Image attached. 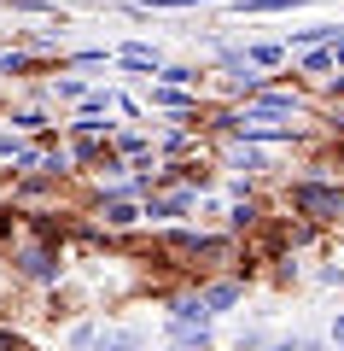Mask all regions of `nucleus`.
Segmentation results:
<instances>
[{
  "label": "nucleus",
  "instance_id": "obj_10",
  "mask_svg": "<svg viewBox=\"0 0 344 351\" xmlns=\"http://www.w3.org/2000/svg\"><path fill=\"white\" fill-rule=\"evenodd\" d=\"M94 351H146V328H99Z\"/></svg>",
  "mask_w": 344,
  "mask_h": 351
},
{
  "label": "nucleus",
  "instance_id": "obj_9",
  "mask_svg": "<svg viewBox=\"0 0 344 351\" xmlns=\"http://www.w3.org/2000/svg\"><path fill=\"white\" fill-rule=\"evenodd\" d=\"M111 59H117V64H129V71H152V76L163 71V53H158V47H146V41H129V47H117Z\"/></svg>",
  "mask_w": 344,
  "mask_h": 351
},
{
  "label": "nucleus",
  "instance_id": "obj_12",
  "mask_svg": "<svg viewBox=\"0 0 344 351\" xmlns=\"http://www.w3.org/2000/svg\"><path fill=\"white\" fill-rule=\"evenodd\" d=\"M257 223H263V205L257 199H239L234 211H228V234H251Z\"/></svg>",
  "mask_w": 344,
  "mask_h": 351
},
{
  "label": "nucleus",
  "instance_id": "obj_23",
  "mask_svg": "<svg viewBox=\"0 0 344 351\" xmlns=\"http://www.w3.org/2000/svg\"><path fill=\"white\" fill-rule=\"evenodd\" d=\"M0 351H24V339H18V334H12L6 322H0Z\"/></svg>",
  "mask_w": 344,
  "mask_h": 351
},
{
  "label": "nucleus",
  "instance_id": "obj_15",
  "mask_svg": "<svg viewBox=\"0 0 344 351\" xmlns=\"http://www.w3.org/2000/svg\"><path fill=\"white\" fill-rule=\"evenodd\" d=\"M297 6H309V0H239V12H246V18H263V12H297Z\"/></svg>",
  "mask_w": 344,
  "mask_h": 351
},
{
  "label": "nucleus",
  "instance_id": "obj_28",
  "mask_svg": "<svg viewBox=\"0 0 344 351\" xmlns=\"http://www.w3.org/2000/svg\"><path fill=\"white\" fill-rule=\"evenodd\" d=\"M204 351H210V346H204Z\"/></svg>",
  "mask_w": 344,
  "mask_h": 351
},
{
  "label": "nucleus",
  "instance_id": "obj_13",
  "mask_svg": "<svg viewBox=\"0 0 344 351\" xmlns=\"http://www.w3.org/2000/svg\"><path fill=\"white\" fill-rule=\"evenodd\" d=\"M158 76H163V88H187V94L204 82V71H198V64H163Z\"/></svg>",
  "mask_w": 344,
  "mask_h": 351
},
{
  "label": "nucleus",
  "instance_id": "obj_21",
  "mask_svg": "<svg viewBox=\"0 0 344 351\" xmlns=\"http://www.w3.org/2000/svg\"><path fill=\"white\" fill-rule=\"evenodd\" d=\"M12 129H24V135H41V129H47V117L24 106V112H12Z\"/></svg>",
  "mask_w": 344,
  "mask_h": 351
},
{
  "label": "nucleus",
  "instance_id": "obj_7",
  "mask_svg": "<svg viewBox=\"0 0 344 351\" xmlns=\"http://www.w3.org/2000/svg\"><path fill=\"white\" fill-rule=\"evenodd\" d=\"M99 223H105V228H135L140 223V205L129 199V193H111L105 188V199H99Z\"/></svg>",
  "mask_w": 344,
  "mask_h": 351
},
{
  "label": "nucleus",
  "instance_id": "obj_5",
  "mask_svg": "<svg viewBox=\"0 0 344 351\" xmlns=\"http://www.w3.org/2000/svg\"><path fill=\"white\" fill-rule=\"evenodd\" d=\"M193 263H198V269H228V263H239V240L234 234H204Z\"/></svg>",
  "mask_w": 344,
  "mask_h": 351
},
{
  "label": "nucleus",
  "instance_id": "obj_18",
  "mask_svg": "<svg viewBox=\"0 0 344 351\" xmlns=\"http://www.w3.org/2000/svg\"><path fill=\"white\" fill-rule=\"evenodd\" d=\"M29 64H36V59H29V53H18V47L6 53V47H0V76H24Z\"/></svg>",
  "mask_w": 344,
  "mask_h": 351
},
{
  "label": "nucleus",
  "instance_id": "obj_20",
  "mask_svg": "<svg viewBox=\"0 0 344 351\" xmlns=\"http://www.w3.org/2000/svg\"><path fill=\"white\" fill-rule=\"evenodd\" d=\"M53 94H59V100H82L88 82H82V76H53Z\"/></svg>",
  "mask_w": 344,
  "mask_h": 351
},
{
  "label": "nucleus",
  "instance_id": "obj_19",
  "mask_svg": "<svg viewBox=\"0 0 344 351\" xmlns=\"http://www.w3.org/2000/svg\"><path fill=\"white\" fill-rule=\"evenodd\" d=\"M94 339H99V322H76L70 328V351H94Z\"/></svg>",
  "mask_w": 344,
  "mask_h": 351
},
{
  "label": "nucleus",
  "instance_id": "obj_14",
  "mask_svg": "<svg viewBox=\"0 0 344 351\" xmlns=\"http://www.w3.org/2000/svg\"><path fill=\"white\" fill-rule=\"evenodd\" d=\"M152 106H163V112H198V100L187 88H152Z\"/></svg>",
  "mask_w": 344,
  "mask_h": 351
},
{
  "label": "nucleus",
  "instance_id": "obj_2",
  "mask_svg": "<svg viewBox=\"0 0 344 351\" xmlns=\"http://www.w3.org/2000/svg\"><path fill=\"white\" fill-rule=\"evenodd\" d=\"M12 269H18L24 281H36V287H59V276H64V258H59V246L36 240V246H12Z\"/></svg>",
  "mask_w": 344,
  "mask_h": 351
},
{
  "label": "nucleus",
  "instance_id": "obj_22",
  "mask_svg": "<svg viewBox=\"0 0 344 351\" xmlns=\"http://www.w3.org/2000/svg\"><path fill=\"white\" fill-rule=\"evenodd\" d=\"M187 147H193V129H175V135H163V158H181Z\"/></svg>",
  "mask_w": 344,
  "mask_h": 351
},
{
  "label": "nucleus",
  "instance_id": "obj_11",
  "mask_svg": "<svg viewBox=\"0 0 344 351\" xmlns=\"http://www.w3.org/2000/svg\"><path fill=\"white\" fill-rule=\"evenodd\" d=\"M246 64H251V71H280V64H286V47H280V41H251V47H246Z\"/></svg>",
  "mask_w": 344,
  "mask_h": 351
},
{
  "label": "nucleus",
  "instance_id": "obj_3",
  "mask_svg": "<svg viewBox=\"0 0 344 351\" xmlns=\"http://www.w3.org/2000/svg\"><path fill=\"white\" fill-rule=\"evenodd\" d=\"M187 211H193V193H187V188H175V193H146V205H140L146 223H175V217H187Z\"/></svg>",
  "mask_w": 344,
  "mask_h": 351
},
{
  "label": "nucleus",
  "instance_id": "obj_26",
  "mask_svg": "<svg viewBox=\"0 0 344 351\" xmlns=\"http://www.w3.org/2000/svg\"><path fill=\"white\" fill-rule=\"evenodd\" d=\"M263 351H297V339H274V346H263Z\"/></svg>",
  "mask_w": 344,
  "mask_h": 351
},
{
  "label": "nucleus",
  "instance_id": "obj_8",
  "mask_svg": "<svg viewBox=\"0 0 344 351\" xmlns=\"http://www.w3.org/2000/svg\"><path fill=\"white\" fill-rule=\"evenodd\" d=\"M210 346V316L204 322H170V351H204Z\"/></svg>",
  "mask_w": 344,
  "mask_h": 351
},
{
  "label": "nucleus",
  "instance_id": "obj_25",
  "mask_svg": "<svg viewBox=\"0 0 344 351\" xmlns=\"http://www.w3.org/2000/svg\"><path fill=\"white\" fill-rule=\"evenodd\" d=\"M332 346L344 351V316H332Z\"/></svg>",
  "mask_w": 344,
  "mask_h": 351
},
{
  "label": "nucleus",
  "instance_id": "obj_27",
  "mask_svg": "<svg viewBox=\"0 0 344 351\" xmlns=\"http://www.w3.org/2000/svg\"><path fill=\"white\" fill-rule=\"evenodd\" d=\"M123 6H140V0H123Z\"/></svg>",
  "mask_w": 344,
  "mask_h": 351
},
{
  "label": "nucleus",
  "instance_id": "obj_4",
  "mask_svg": "<svg viewBox=\"0 0 344 351\" xmlns=\"http://www.w3.org/2000/svg\"><path fill=\"white\" fill-rule=\"evenodd\" d=\"M198 299H204V311H210V316H222V311H234V304L246 299V281H239V276L204 281V287H198Z\"/></svg>",
  "mask_w": 344,
  "mask_h": 351
},
{
  "label": "nucleus",
  "instance_id": "obj_6",
  "mask_svg": "<svg viewBox=\"0 0 344 351\" xmlns=\"http://www.w3.org/2000/svg\"><path fill=\"white\" fill-rule=\"evenodd\" d=\"M228 170H246V182H257V176H269L274 164H269V152H263L257 141H234V147H228Z\"/></svg>",
  "mask_w": 344,
  "mask_h": 351
},
{
  "label": "nucleus",
  "instance_id": "obj_17",
  "mask_svg": "<svg viewBox=\"0 0 344 351\" xmlns=\"http://www.w3.org/2000/svg\"><path fill=\"white\" fill-rule=\"evenodd\" d=\"M111 152H117V158H146V135H135V129H123Z\"/></svg>",
  "mask_w": 344,
  "mask_h": 351
},
{
  "label": "nucleus",
  "instance_id": "obj_16",
  "mask_svg": "<svg viewBox=\"0 0 344 351\" xmlns=\"http://www.w3.org/2000/svg\"><path fill=\"white\" fill-rule=\"evenodd\" d=\"M297 71L304 76H332V47H309L304 59H297Z\"/></svg>",
  "mask_w": 344,
  "mask_h": 351
},
{
  "label": "nucleus",
  "instance_id": "obj_1",
  "mask_svg": "<svg viewBox=\"0 0 344 351\" xmlns=\"http://www.w3.org/2000/svg\"><path fill=\"white\" fill-rule=\"evenodd\" d=\"M286 205H292L309 228L344 223V188H339V182H315V176H304V182H292V188H286Z\"/></svg>",
  "mask_w": 344,
  "mask_h": 351
},
{
  "label": "nucleus",
  "instance_id": "obj_24",
  "mask_svg": "<svg viewBox=\"0 0 344 351\" xmlns=\"http://www.w3.org/2000/svg\"><path fill=\"white\" fill-rule=\"evenodd\" d=\"M327 94H332V100H344V71H339V76H327Z\"/></svg>",
  "mask_w": 344,
  "mask_h": 351
}]
</instances>
